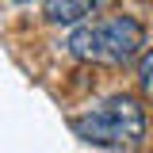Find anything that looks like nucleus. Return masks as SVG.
<instances>
[{
	"label": "nucleus",
	"mask_w": 153,
	"mask_h": 153,
	"mask_svg": "<svg viewBox=\"0 0 153 153\" xmlns=\"http://www.w3.org/2000/svg\"><path fill=\"white\" fill-rule=\"evenodd\" d=\"M16 4H35V0H16Z\"/></svg>",
	"instance_id": "obj_5"
},
{
	"label": "nucleus",
	"mask_w": 153,
	"mask_h": 153,
	"mask_svg": "<svg viewBox=\"0 0 153 153\" xmlns=\"http://www.w3.org/2000/svg\"><path fill=\"white\" fill-rule=\"evenodd\" d=\"M146 46V31L134 16H103L92 23H80L69 35V54L92 65H130L138 50Z\"/></svg>",
	"instance_id": "obj_1"
},
{
	"label": "nucleus",
	"mask_w": 153,
	"mask_h": 153,
	"mask_svg": "<svg viewBox=\"0 0 153 153\" xmlns=\"http://www.w3.org/2000/svg\"><path fill=\"white\" fill-rule=\"evenodd\" d=\"M69 126L76 138H84L92 146L123 149V146H138L146 138V111L138 107L134 96H111V100L88 107L84 115H76Z\"/></svg>",
	"instance_id": "obj_2"
},
{
	"label": "nucleus",
	"mask_w": 153,
	"mask_h": 153,
	"mask_svg": "<svg viewBox=\"0 0 153 153\" xmlns=\"http://www.w3.org/2000/svg\"><path fill=\"white\" fill-rule=\"evenodd\" d=\"M103 0H42L46 8V19L57 23V27H69V23H80L84 16H92Z\"/></svg>",
	"instance_id": "obj_3"
},
{
	"label": "nucleus",
	"mask_w": 153,
	"mask_h": 153,
	"mask_svg": "<svg viewBox=\"0 0 153 153\" xmlns=\"http://www.w3.org/2000/svg\"><path fill=\"white\" fill-rule=\"evenodd\" d=\"M138 84H142L146 96H153V50H146L142 61H138Z\"/></svg>",
	"instance_id": "obj_4"
}]
</instances>
